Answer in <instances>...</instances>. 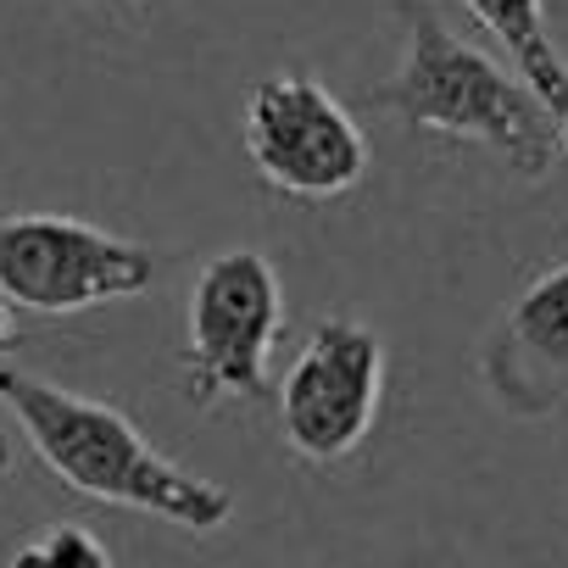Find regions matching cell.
<instances>
[{
  "mask_svg": "<svg viewBox=\"0 0 568 568\" xmlns=\"http://www.w3.org/2000/svg\"><path fill=\"white\" fill-rule=\"evenodd\" d=\"M479 379L513 418H551L568 402V256L501 313L479 352Z\"/></svg>",
  "mask_w": 568,
  "mask_h": 568,
  "instance_id": "cell-7",
  "label": "cell"
},
{
  "mask_svg": "<svg viewBox=\"0 0 568 568\" xmlns=\"http://www.w3.org/2000/svg\"><path fill=\"white\" fill-rule=\"evenodd\" d=\"M7 568H112V551L84 524H51L45 535L18 546Z\"/></svg>",
  "mask_w": 568,
  "mask_h": 568,
  "instance_id": "cell-9",
  "label": "cell"
},
{
  "mask_svg": "<svg viewBox=\"0 0 568 568\" xmlns=\"http://www.w3.org/2000/svg\"><path fill=\"white\" fill-rule=\"evenodd\" d=\"M0 413H12L34 457L79 496L101 507H129L162 518L184 535H217L234 518V496L173 457H162L145 429L112 402L62 390L29 368L0 363Z\"/></svg>",
  "mask_w": 568,
  "mask_h": 568,
  "instance_id": "cell-1",
  "label": "cell"
},
{
  "mask_svg": "<svg viewBox=\"0 0 568 568\" xmlns=\"http://www.w3.org/2000/svg\"><path fill=\"white\" fill-rule=\"evenodd\" d=\"M134 7H145V0H134Z\"/></svg>",
  "mask_w": 568,
  "mask_h": 568,
  "instance_id": "cell-13",
  "label": "cell"
},
{
  "mask_svg": "<svg viewBox=\"0 0 568 568\" xmlns=\"http://www.w3.org/2000/svg\"><path fill=\"white\" fill-rule=\"evenodd\" d=\"M407 23V57L396 79H385L368 101L379 112H396L413 134L468 140L496 151L518 179H546L557 156L551 112L479 45L457 40L429 0H402Z\"/></svg>",
  "mask_w": 568,
  "mask_h": 568,
  "instance_id": "cell-2",
  "label": "cell"
},
{
  "mask_svg": "<svg viewBox=\"0 0 568 568\" xmlns=\"http://www.w3.org/2000/svg\"><path fill=\"white\" fill-rule=\"evenodd\" d=\"M162 278V256L129 234L62 212L0 217V296L40 318L134 302Z\"/></svg>",
  "mask_w": 568,
  "mask_h": 568,
  "instance_id": "cell-3",
  "label": "cell"
},
{
  "mask_svg": "<svg viewBox=\"0 0 568 568\" xmlns=\"http://www.w3.org/2000/svg\"><path fill=\"white\" fill-rule=\"evenodd\" d=\"M245 156L267 190L291 201H341L368 173V134L313 73H267L245 95Z\"/></svg>",
  "mask_w": 568,
  "mask_h": 568,
  "instance_id": "cell-5",
  "label": "cell"
},
{
  "mask_svg": "<svg viewBox=\"0 0 568 568\" xmlns=\"http://www.w3.org/2000/svg\"><path fill=\"white\" fill-rule=\"evenodd\" d=\"M7 468H12V440L0 435V474H7Z\"/></svg>",
  "mask_w": 568,
  "mask_h": 568,
  "instance_id": "cell-12",
  "label": "cell"
},
{
  "mask_svg": "<svg viewBox=\"0 0 568 568\" xmlns=\"http://www.w3.org/2000/svg\"><path fill=\"white\" fill-rule=\"evenodd\" d=\"M463 12L507 51L518 84L557 118L568 106V57L551 40L546 0H463Z\"/></svg>",
  "mask_w": 568,
  "mask_h": 568,
  "instance_id": "cell-8",
  "label": "cell"
},
{
  "mask_svg": "<svg viewBox=\"0 0 568 568\" xmlns=\"http://www.w3.org/2000/svg\"><path fill=\"white\" fill-rule=\"evenodd\" d=\"M551 134H557V156H568V106L551 118Z\"/></svg>",
  "mask_w": 568,
  "mask_h": 568,
  "instance_id": "cell-11",
  "label": "cell"
},
{
  "mask_svg": "<svg viewBox=\"0 0 568 568\" xmlns=\"http://www.w3.org/2000/svg\"><path fill=\"white\" fill-rule=\"evenodd\" d=\"M12 341H18V318H12V302L0 296V352H7Z\"/></svg>",
  "mask_w": 568,
  "mask_h": 568,
  "instance_id": "cell-10",
  "label": "cell"
},
{
  "mask_svg": "<svg viewBox=\"0 0 568 568\" xmlns=\"http://www.w3.org/2000/svg\"><path fill=\"white\" fill-rule=\"evenodd\" d=\"M385 402V341L368 324L324 318L278 385V429L302 463H346Z\"/></svg>",
  "mask_w": 568,
  "mask_h": 568,
  "instance_id": "cell-6",
  "label": "cell"
},
{
  "mask_svg": "<svg viewBox=\"0 0 568 568\" xmlns=\"http://www.w3.org/2000/svg\"><path fill=\"white\" fill-rule=\"evenodd\" d=\"M284 329V284L262 251H217L190 278V346L184 396L195 407L256 402L267 390V357Z\"/></svg>",
  "mask_w": 568,
  "mask_h": 568,
  "instance_id": "cell-4",
  "label": "cell"
}]
</instances>
